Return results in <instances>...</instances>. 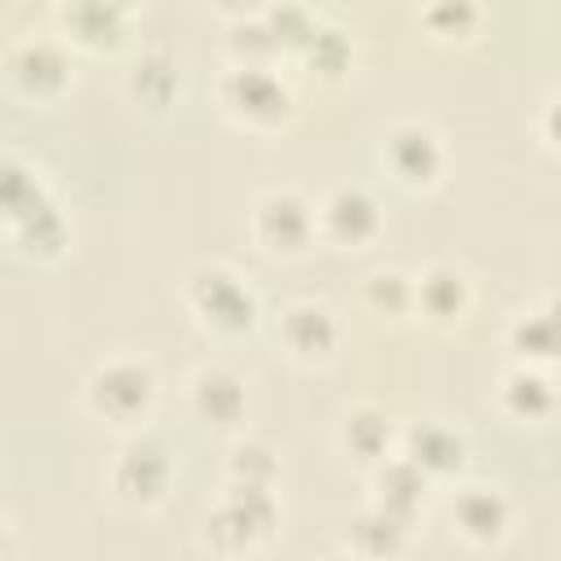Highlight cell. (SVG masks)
<instances>
[{
  "mask_svg": "<svg viewBox=\"0 0 561 561\" xmlns=\"http://www.w3.org/2000/svg\"><path fill=\"white\" fill-rule=\"evenodd\" d=\"M83 403L101 425L140 434V425L158 408V373L140 355H110L88 373Z\"/></svg>",
  "mask_w": 561,
  "mask_h": 561,
  "instance_id": "obj_1",
  "label": "cell"
},
{
  "mask_svg": "<svg viewBox=\"0 0 561 561\" xmlns=\"http://www.w3.org/2000/svg\"><path fill=\"white\" fill-rule=\"evenodd\" d=\"M280 526V504L276 491L267 486H237L224 482V495L210 504L206 522H202V543L215 557H250L259 552Z\"/></svg>",
  "mask_w": 561,
  "mask_h": 561,
  "instance_id": "obj_2",
  "label": "cell"
},
{
  "mask_svg": "<svg viewBox=\"0 0 561 561\" xmlns=\"http://www.w3.org/2000/svg\"><path fill=\"white\" fill-rule=\"evenodd\" d=\"M215 96H219L224 114L250 131H276L294 118V88L285 83V75L276 66L228 61L219 70Z\"/></svg>",
  "mask_w": 561,
  "mask_h": 561,
  "instance_id": "obj_3",
  "label": "cell"
},
{
  "mask_svg": "<svg viewBox=\"0 0 561 561\" xmlns=\"http://www.w3.org/2000/svg\"><path fill=\"white\" fill-rule=\"evenodd\" d=\"M184 307L206 333L241 337L259 324V298L228 263H197L184 276Z\"/></svg>",
  "mask_w": 561,
  "mask_h": 561,
  "instance_id": "obj_4",
  "label": "cell"
},
{
  "mask_svg": "<svg viewBox=\"0 0 561 561\" xmlns=\"http://www.w3.org/2000/svg\"><path fill=\"white\" fill-rule=\"evenodd\" d=\"M377 162L390 175V184H399L408 193H430L447 171V145L430 123L403 118V123H390L381 131Z\"/></svg>",
  "mask_w": 561,
  "mask_h": 561,
  "instance_id": "obj_5",
  "label": "cell"
},
{
  "mask_svg": "<svg viewBox=\"0 0 561 561\" xmlns=\"http://www.w3.org/2000/svg\"><path fill=\"white\" fill-rule=\"evenodd\" d=\"M250 241L267 259H298L316 245V202L298 188H267L250 206Z\"/></svg>",
  "mask_w": 561,
  "mask_h": 561,
  "instance_id": "obj_6",
  "label": "cell"
},
{
  "mask_svg": "<svg viewBox=\"0 0 561 561\" xmlns=\"http://www.w3.org/2000/svg\"><path fill=\"white\" fill-rule=\"evenodd\" d=\"M4 79L18 96L35 101V105H53L70 92L75 70H70V48L57 35H22L18 44H9L4 53Z\"/></svg>",
  "mask_w": 561,
  "mask_h": 561,
  "instance_id": "obj_7",
  "label": "cell"
},
{
  "mask_svg": "<svg viewBox=\"0 0 561 561\" xmlns=\"http://www.w3.org/2000/svg\"><path fill=\"white\" fill-rule=\"evenodd\" d=\"M386 232V210L364 184H337L316 202V241L333 250H368Z\"/></svg>",
  "mask_w": 561,
  "mask_h": 561,
  "instance_id": "obj_8",
  "label": "cell"
},
{
  "mask_svg": "<svg viewBox=\"0 0 561 561\" xmlns=\"http://www.w3.org/2000/svg\"><path fill=\"white\" fill-rule=\"evenodd\" d=\"M171 478H175L171 451L158 438H149V434H131L114 451V460H110V491L127 508H158V504H167Z\"/></svg>",
  "mask_w": 561,
  "mask_h": 561,
  "instance_id": "obj_9",
  "label": "cell"
},
{
  "mask_svg": "<svg viewBox=\"0 0 561 561\" xmlns=\"http://www.w3.org/2000/svg\"><path fill=\"white\" fill-rule=\"evenodd\" d=\"M276 342L298 364H329L342 346V324L324 302L298 298L276 316Z\"/></svg>",
  "mask_w": 561,
  "mask_h": 561,
  "instance_id": "obj_10",
  "label": "cell"
},
{
  "mask_svg": "<svg viewBox=\"0 0 561 561\" xmlns=\"http://www.w3.org/2000/svg\"><path fill=\"white\" fill-rule=\"evenodd\" d=\"M53 18H57V39L66 48H83V53H114L131 35V9L110 4V0L61 4Z\"/></svg>",
  "mask_w": 561,
  "mask_h": 561,
  "instance_id": "obj_11",
  "label": "cell"
},
{
  "mask_svg": "<svg viewBox=\"0 0 561 561\" xmlns=\"http://www.w3.org/2000/svg\"><path fill=\"white\" fill-rule=\"evenodd\" d=\"M473 307V280L460 263H425L412 276V316H425L438 329H456Z\"/></svg>",
  "mask_w": 561,
  "mask_h": 561,
  "instance_id": "obj_12",
  "label": "cell"
},
{
  "mask_svg": "<svg viewBox=\"0 0 561 561\" xmlns=\"http://www.w3.org/2000/svg\"><path fill=\"white\" fill-rule=\"evenodd\" d=\"M399 456L421 469L430 482H443V478H460L465 465H469V443L456 425L447 421H412L399 430Z\"/></svg>",
  "mask_w": 561,
  "mask_h": 561,
  "instance_id": "obj_13",
  "label": "cell"
},
{
  "mask_svg": "<svg viewBox=\"0 0 561 561\" xmlns=\"http://www.w3.org/2000/svg\"><path fill=\"white\" fill-rule=\"evenodd\" d=\"M188 408L206 430H241L250 412L245 377L232 373L228 364H202L188 377Z\"/></svg>",
  "mask_w": 561,
  "mask_h": 561,
  "instance_id": "obj_14",
  "label": "cell"
},
{
  "mask_svg": "<svg viewBox=\"0 0 561 561\" xmlns=\"http://www.w3.org/2000/svg\"><path fill=\"white\" fill-rule=\"evenodd\" d=\"M451 530L469 548H500L513 530V504L500 486H460L451 495Z\"/></svg>",
  "mask_w": 561,
  "mask_h": 561,
  "instance_id": "obj_15",
  "label": "cell"
},
{
  "mask_svg": "<svg viewBox=\"0 0 561 561\" xmlns=\"http://www.w3.org/2000/svg\"><path fill=\"white\" fill-rule=\"evenodd\" d=\"M557 342H561V337H557V302H552V298L522 307V311L508 320V329H504V346H508L513 364H522V368H543V373H552V364H557Z\"/></svg>",
  "mask_w": 561,
  "mask_h": 561,
  "instance_id": "obj_16",
  "label": "cell"
},
{
  "mask_svg": "<svg viewBox=\"0 0 561 561\" xmlns=\"http://www.w3.org/2000/svg\"><path fill=\"white\" fill-rule=\"evenodd\" d=\"M337 443H342V451H346L355 465L377 469L381 460H390V456L399 451V425H394V416H390L386 408H377V403H355V408L342 416V425H337Z\"/></svg>",
  "mask_w": 561,
  "mask_h": 561,
  "instance_id": "obj_17",
  "label": "cell"
},
{
  "mask_svg": "<svg viewBox=\"0 0 561 561\" xmlns=\"http://www.w3.org/2000/svg\"><path fill=\"white\" fill-rule=\"evenodd\" d=\"M495 408L517 425H543L557 412V381L543 368L513 364L495 386Z\"/></svg>",
  "mask_w": 561,
  "mask_h": 561,
  "instance_id": "obj_18",
  "label": "cell"
},
{
  "mask_svg": "<svg viewBox=\"0 0 561 561\" xmlns=\"http://www.w3.org/2000/svg\"><path fill=\"white\" fill-rule=\"evenodd\" d=\"M430 478L421 473V469H412L399 451L390 456V460H381L377 469H373V508H381L386 517H394V522H403V526H412L416 522V513L425 508V495H430Z\"/></svg>",
  "mask_w": 561,
  "mask_h": 561,
  "instance_id": "obj_19",
  "label": "cell"
},
{
  "mask_svg": "<svg viewBox=\"0 0 561 561\" xmlns=\"http://www.w3.org/2000/svg\"><path fill=\"white\" fill-rule=\"evenodd\" d=\"M9 241L22 259H35V263H57L70 245V228H66V215L57 210V202L48 197L44 206H35L18 228H9Z\"/></svg>",
  "mask_w": 561,
  "mask_h": 561,
  "instance_id": "obj_20",
  "label": "cell"
},
{
  "mask_svg": "<svg viewBox=\"0 0 561 561\" xmlns=\"http://www.w3.org/2000/svg\"><path fill=\"white\" fill-rule=\"evenodd\" d=\"M316 79H324V83H337V79H346L351 75V66H355V39H351V31L346 26H337V22H316V31L302 39V48L294 53Z\"/></svg>",
  "mask_w": 561,
  "mask_h": 561,
  "instance_id": "obj_21",
  "label": "cell"
},
{
  "mask_svg": "<svg viewBox=\"0 0 561 561\" xmlns=\"http://www.w3.org/2000/svg\"><path fill=\"white\" fill-rule=\"evenodd\" d=\"M408 530L412 526H403V522H394V517H386L381 508H364L351 526H346V557H355V561H394L399 552H403V543H408Z\"/></svg>",
  "mask_w": 561,
  "mask_h": 561,
  "instance_id": "obj_22",
  "label": "cell"
},
{
  "mask_svg": "<svg viewBox=\"0 0 561 561\" xmlns=\"http://www.w3.org/2000/svg\"><path fill=\"white\" fill-rule=\"evenodd\" d=\"M53 193L44 188L39 171L13 153H0V228H18L35 206H44Z\"/></svg>",
  "mask_w": 561,
  "mask_h": 561,
  "instance_id": "obj_23",
  "label": "cell"
},
{
  "mask_svg": "<svg viewBox=\"0 0 561 561\" xmlns=\"http://www.w3.org/2000/svg\"><path fill=\"white\" fill-rule=\"evenodd\" d=\"M127 92L136 105H149V110H167L175 96H180V66L167 48H145L136 57V66L127 70Z\"/></svg>",
  "mask_w": 561,
  "mask_h": 561,
  "instance_id": "obj_24",
  "label": "cell"
},
{
  "mask_svg": "<svg viewBox=\"0 0 561 561\" xmlns=\"http://www.w3.org/2000/svg\"><path fill=\"white\" fill-rule=\"evenodd\" d=\"M224 473H228V482H237V486H267V491H276L280 460H276L272 443H263V438H237V443L228 447Z\"/></svg>",
  "mask_w": 561,
  "mask_h": 561,
  "instance_id": "obj_25",
  "label": "cell"
},
{
  "mask_svg": "<svg viewBox=\"0 0 561 561\" xmlns=\"http://www.w3.org/2000/svg\"><path fill=\"white\" fill-rule=\"evenodd\" d=\"M364 307L381 320H399V316H412V276L399 272V267H377L364 276V289H359Z\"/></svg>",
  "mask_w": 561,
  "mask_h": 561,
  "instance_id": "obj_26",
  "label": "cell"
},
{
  "mask_svg": "<svg viewBox=\"0 0 561 561\" xmlns=\"http://www.w3.org/2000/svg\"><path fill=\"white\" fill-rule=\"evenodd\" d=\"M482 22V9L469 4V0H434L421 9V26L434 35V39H469Z\"/></svg>",
  "mask_w": 561,
  "mask_h": 561,
  "instance_id": "obj_27",
  "label": "cell"
},
{
  "mask_svg": "<svg viewBox=\"0 0 561 561\" xmlns=\"http://www.w3.org/2000/svg\"><path fill=\"white\" fill-rule=\"evenodd\" d=\"M263 13V22H267V31H272V39H276V48H280V57L289 53H298L302 48V39L316 31V22H320V13H311L307 4H267V9H259Z\"/></svg>",
  "mask_w": 561,
  "mask_h": 561,
  "instance_id": "obj_28",
  "label": "cell"
},
{
  "mask_svg": "<svg viewBox=\"0 0 561 561\" xmlns=\"http://www.w3.org/2000/svg\"><path fill=\"white\" fill-rule=\"evenodd\" d=\"M552 114H557V96L543 101V149L557 153V127H552Z\"/></svg>",
  "mask_w": 561,
  "mask_h": 561,
  "instance_id": "obj_29",
  "label": "cell"
},
{
  "mask_svg": "<svg viewBox=\"0 0 561 561\" xmlns=\"http://www.w3.org/2000/svg\"><path fill=\"white\" fill-rule=\"evenodd\" d=\"M13 557H18V539H13L9 522L0 517V561H13Z\"/></svg>",
  "mask_w": 561,
  "mask_h": 561,
  "instance_id": "obj_30",
  "label": "cell"
},
{
  "mask_svg": "<svg viewBox=\"0 0 561 561\" xmlns=\"http://www.w3.org/2000/svg\"><path fill=\"white\" fill-rule=\"evenodd\" d=\"M329 561H355V557H346V552H342V557H329Z\"/></svg>",
  "mask_w": 561,
  "mask_h": 561,
  "instance_id": "obj_31",
  "label": "cell"
}]
</instances>
